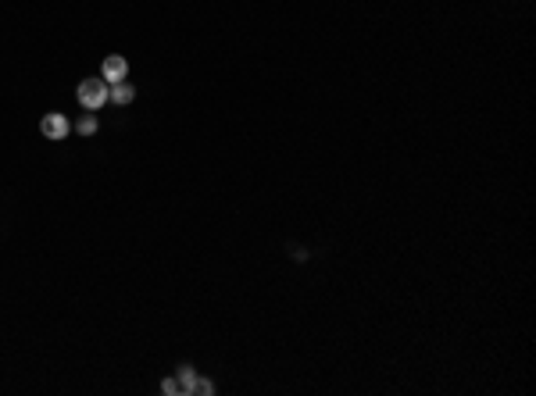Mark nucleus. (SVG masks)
<instances>
[{"label":"nucleus","instance_id":"f03ea898","mask_svg":"<svg viewBox=\"0 0 536 396\" xmlns=\"http://www.w3.org/2000/svg\"><path fill=\"white\" fill-rule=\"evenodd\" d=\"M126 72H129V61L122 54H111L104 57V68H100V79L108 82V86H115V82H126Z\"/></svg>","mask_w":536,"mask_h":396},{"label":"nucleus","instance_id":"39448f33","mask_svg":"<svg viewBox=\"0 0 536 396\" xmlns=\"http://www.w3.org/2000/svg\"><path fill=\"white\" fill-rule=\"evenodd\" d=\"M133 97H136V90L126 86V82H115V86H111V100L115 103H133Z\"/></svg>","mask_w":536,"mask_h":396},{"label":"nucleus","instance_id":"0eeeda50","mask_svg":"<svg viewBox=\"0 0 536 396\" xmlns=\"http://www.w3.org/2000/svg\"><path fill=\"white\" fill-rule=\"evenodd\" d=\"M215 393V386L208 382V379H197V386H193V396H211Z\"/></svg>","mask_w":536,"mask_h":396},{"label":"nucleus","instance_id":"423d86ee","mask_svg":"<svg viewBox=\"0 0 536 396\" xmlns=\"http://www.w3.org/2000/svg\"><path fill=\"white\" fill-rule=\"evenodd\" d=\"M75 132H79V136H93V132H97V118H93V115H82V118L75 121Z\"/></svg>","mask_w":536,"mask_h":396},{"label":"nucleus","instance_id":"20e7f679","mask_svg":"<svg viewBox=\"0 0 536 396\" xmlns=\"http://www.w3.org/2000/svg\"><path fill=\"white\" fill-rule=\"evenodd\" d=\"M197 379H200V375H197L190 364H182V368H179V379H175V382H179V393L193 396V386H197Z\"/></svg>","mask_w":536,"mask_h":396},{"label":"nucleus","instance_id":"7ed1b4c3","mask_svg":"<svg viewBox=\"0 0 536 396\" xmlns=\"http://www.w3.org/2000/svg\"><path fill=\"white\" fill-rule=\"evenodd\" d=\"M39 129H44L47 139H65V136H68V118L57 115V111H50V115H44V125H39Z\"/></svg>","mask_w":536,"mask_h":396},{"label":"nucleus","instance_id":"6e6552de","mask_svg":"<svg viewBox=\"0 0 536 396\" xmlns=\"http://www.w3.org/2000/svg\"><path fill=\"white\" fill-rule=\"evenodd\" d=\"M161 393H164V396H175V393H179V382H175V379H164V382H161Z\"/></svg>","mask_w":536,"mask_h":396},{"label":"nucleus","instance_id":"f257e3e1","mask_svg":"<svg viewBox=\"0 0 536 396\" xmlns=\"http://www.w3.org/2000/svg\"><path fill=\"white\" fill-rule=\"evenodd\" d=\"M75 97H79V103L86 111H97V108H104V103L111 100V86H108L104 79H82Z\"/></svg>","mask_w":536,"mask_h":396}]
</instances>
